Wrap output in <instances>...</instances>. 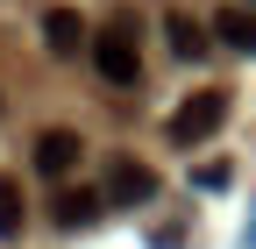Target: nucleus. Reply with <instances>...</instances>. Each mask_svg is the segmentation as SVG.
<instances>
[{
	"label": "nucleus",
	"mask_w": 256,
	"mask_h": 249,
	"mask_svg": "<svg viewBox=\"0 0 256 249\" xmlns=\"http://www.w3.org/2000/svg\"><path fill=\"white\" fill-rule=\"evenodd\" d=\"M78 150H86V142H78L72 128H43V136H36V171H43V178H72Z\"/></svg>",
	"instance_id": "20e7f679"
},
{
	"label": "nucleus",
	"mask_w": 256,
	"mask_h": 249,
	"mask_svg": "<svg viewBox=\"0 0 256 249\" xmlns=\"http://www.w3.org/2000/svg\"><path fill=\"white\" fill-rule=\"evenodd\" d=\"M0 235H22V185L0 178Z\"/></svg>",
	"instance_id": "1a4fd4ad"
},
{
	"label": "nucleus",
	"mask_w": 256,
	"mask_h": 249,
	"mask_svg": "<svg viewBox=\"0 0 256 249\" xmlns=\"http://www.w3.org/2000/svg\"><path fill=\"white\" fill-rule=\"evenodd\" d=\"M100 192H107V206H142V200L156 192V171H150V164H136V157H114Z\"/></svg>",
	"instance_id": "7ed1b4c3"
},
{
	"label": "nucleus",
	"mask_w": 256,
	"mask_h": 249,
	"mask_svg": "<svg viewBox=\"0 0 256 249\" xmlns=\"http://www.w3.org/2000/svg\"><path fill=\"white\" fill-rule=\"evenodd\" d=\"M92 64H100L107 86H136L142 78V57H136V36H128V28H107V36L92 43Z\"/></svg>",
	"instance_id": "f03ea898"
},
{
	"label": "nucleus",
	"mask_w": 256,
	"mask_h": 249,
	"mask_svg": "<svg viewBox=\"0 0 256 249\" xmlns=\"http://www.w3.org/2000/svg\"><path fill=\"white\" fill-rule=\"evenodd\" d=\"M43 43H50V57H72V50L86 43V22H78V8H50V14H43Z\"/></svg>",
	"instance_id": "423d86ee"
},
{
	"label": "nucleus",
	"mask_w": 256,
	"mask_h": 249,
	"mask_svg": "<svg viewBox=\"0 0 256 249\" xmlns=\"http://www.w3.org/2000/svg\"><path fill=\"white\" fill-rule=\"evenodd\" d=\"M164 36H171V50H178V57H206V28H200V22L171 14V22H164Z\"/></svg>",
	"instance_id": "6e6552de"
},
{
	"label": "nucleus",
	"mask_w": 256,
	"mask_h": 249,
	"mask_svg": "<svg viewBox=\"0 0 256 249\" xmlns=\"http://www.w3.org/2000/svg\"><path fill=\"white\" fill-rule=\"evenodd\" d=\"M220 121H228V92H185V100L171 107V121H164V136H171V150H200Z\"/></svg>",
	"instance_id": "f257e3e1"
},
{
	"label": "nucleus",
	"mask_w": 256,
	"mask_h": 249,
	"mask_svg": "<svg viewBox=\"0 0 256 249\" xmlns=\"http://www.w3.org/2000/svg\"><path fill=\"white\" fill-rule=\"evenodd\" d=\"M192 185H200V192H228L235 185V164L220 157V164H192Z\"/></svg>",
	"instance_id": "9d476101"
},
{
	"label": "nucleus",
	"mask_w": 256,
	"mask_h": 249,
	"mask_svg": "<svg viewBox=\"0 0 256 249\" xmlns=\"http://www.w3.org/2000/svg\"><path fill=\"white\" fill-rule=\"evenodd\" d=\"M100 206H107V192H92V185H64L57 192V228H86V221H100Z\"/></svg>",
	"instance_id": "39448f33"
},
{
	"label": "nucleus",
	"mask_w": 256,
	"mask_h": 249,
	"mask_svg": "<svg viewBox=\"0 0 256 249\" xmlns=\"http://www.w3.org/2000/svg\"><path fill=\"white\" fill-rule=\"evenodd\" d=\"M214 36L228 50H242V57H256V8H220L214 14Z\"/></svg>",
	"instance_id": "0eeeda50"
}]
</instances>
